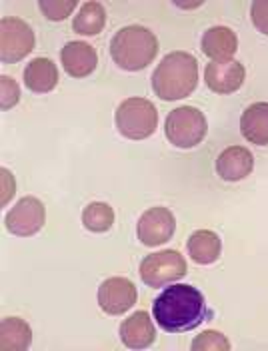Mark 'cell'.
I'll use <instances>...</instances> for the list:
<instances>
[{
  "label": "cell",
  "instance_id": "13",
  "mask_svg": "<svg viewBox=\"0 0 268 351\" xmlns=\"http://www.w3.org/2000/svg\"><path fill=\"white\" fill-rule=\"evenodd\" d=\"M60 62L72 78H85L96 70L98 54L87 43H68L60 52Z\"/></svg>",
  "mask_w": 268,
  "mask_h": 351
},
{
  "label": "cell",
  "instance_id": "2",
  "mask_svg": "<svg viewBox=\"0 0 268 351\" xmlns=\"http://www.w3.org/2000/svg\"><path fill=\"white\" fill-rule=\"evenodd\" d=\"M199 84V62L188 52L166 54L153 74V90L160 100H182Z\"/></svg>",
  "mask_w": 268,
  "mask_h": 351
},
{
  "label": "cell",
  "instance_id": "18",
  "mask_svg": "<svg viewBox=\"0 0 268 351\" xmlns=\"http://www.w3.org/2000/svg\"><path fill=\"white\" fill-rule=\"evenodd\" d=\"M188 256L199 265H210L221 258L223 241L210 230H199L188 238Z\"/></svg>",
  "mask_w": 268,
  "mask_h": 351
},
{
  "label": "cell",
  "instance_id": "4",
  "mask_svg": "<svg viewBox=\"0 0 268 351\" xmlns=\"http://www.w3.org/2000/svg\"><path fill=\"white\" fill-rule=\"evenodd\" d=\"M114 122L120 136L129 140H144L157 132L158 112L146 98H126L116 108Z\"/></svg>",
  "mask_w": 268,
  "mask_h": 351
},
{
  "label": "cell",
  "instance_id": "26",
  "mask_svg": "<svg viewBox=\"0 0 268 351\" xmlns=\"http://www.w3.org/2000/svg\"><path fill=\"white\" fill-rule=\"evenodd\" d=\"M0 174H2V206H6L10 202V197L16 194V182L8 168H2Z\"/></svg>",
  "mask_w": 268,
  "mask_h": 351
},
{
  "label": "cell",
  "instance_id": "21",
  "mask_svg": "<svg viewBox=\"0 0 268 351\" xmlns=\"http://www.w3.org/2000/svg\"><path fill=\"white\" fill-rule=\"evenodd\" d=\"M82 223L89 232L104 234L114 223V210L104 202H92L82 212Z\"/></svg>",
  "mask_w": 268,
  "mask_h": 351
},
{
  "label": "cell",
  "instance_id": "14",
  "mask_svg": "<svg viewBox=\"0 0 268 351\" xmlns=\"http://www.w3.org/2000/svg\"><path fill=\"white\" fill-rule=\"evenodd\" d=\"M254 170V158L245 146H230L216 158V174L226 182H241Z\"/></svg>",
  "mask_w": 268,
  "mask_h": 351
},
{
  "label": "cell",
  "instance_id": "25",
  "mask_svg": "<svg viewBox=\"0 0 268 351\" xmlns=\"http://www.w3.org/2000/svg\"><path fill=\"white\" fill-rule=\"evenodd\" d=\"M250 19L252 24L258 28V32L268 36V0H256L250 6Z\"/></svg>",
  "mask_w": 268,
  "mask_h": 351
},
{
  "label": "cell",
  "instance_id": "10",
  "mask_svg": "<svg viewBox=\"0 0 268 351\" xmlns=\"http://www.w3.org/2000/svg\"><path fill=\"white\" fill-rule=\"evenodd\" d=\"M136 304V287L126 278H109L98 287V306L109 315H122Z\"/></svg>",
  "mask_w": 268,
  "mask_h": 351
},
{
  "label": "cell",
  "instance_id": "5",
  "mask_svg": "<svg viewBox=\"0 0 268 351\" xmlns=\"http://www.w3.org/2000/svg\"><path fill=\"white\" fill-rule=\"evenodd\" d=\"M208 132V122L204 112L194 106H180L166 116L164 134L168 142L177 148L188 150L199 146Z\"/></svg>",
  "mask_w": 268,
  "mask_h": 351
},
{
  "label": "cell",
  "instance_id": "11",
  "mask_svg": "<svg viewBox=\"0 0 268 351\" xmlns=\"http://www.w3.org/2000/svg\"><path fill=\"white\" fill-rule=\"evenodd\" d=\"M245 66L238 60H212L204 70V82L216 94H232L245 82Z\"/></svg>",
  "mask_w": 268,
  "mask_h": 351
},
{
  "label": "cell",
  "instance_id": "17",
  "mask_svg": "<svg viewBox=\"0 0 268 351\" xmlns=\"http://www.w3.org/2000/svg\"><path fill=\"white\" fill-rule=\"evenodd\" d=\"M241 132L248 142L268 146V102H254L243 112Z\"/></svg>",
  "mask_w": 268,
  "mask_h": 351
},
{
  "label": "cell",
  "instance_id": "12",
  "mask_svg": "<svg viewBox=\"0 0 268 351\" xmlns=\"http://www.w3.org/2000/svg\"><path fill=\"white\" fill-rule=\"evenodd\" d=\"M157 339L155 322L146 311H136L120 326V341L131 350H146Z\"/></svg>",
  "mask_w": 268,
  "mask_h": 351
},
{
  "label": "cell",
  "instance_id": "15",
  "mask_svg": "<svg viewBox=\"0 0 268 351\" xmlns=\"http://www.w3.org/2000/svg\"><path fill=\"white\" fill-rule=\"evenodd\" d=\"M201 50L212 60H230V56L238 50L236 32L228 26H212L204 32Z\"/></svg>",
  "mask_w": 268,
  "mask_h": 351
},
{
  "label": "cell",
  "instance_id": "8",
  "mask_svg": "<svg viewBox=\"0 0 268 351\" xmlns=\"http://www.w3.org/2000/svg\"><path fill=\"white\" fill-rule=\"evenodd\" d=\"M46 221L45 204L34 196L23 197L8 214H6V230L14 236L28 238L43 230Z\"/></svg>",
  "mask_w": 268,
  "mask_h": 351
},
{
  "label": "cell",
  "instance_id": "9",
  "mask_svg": "<svg viewBox=\"0 0 268 351\" xmlns=\"http://www.w3.org/2000/svg\"><path fill=\"white\" fill-rule=\"evenodd\" d=\"M177 230V219L175 214L168 210V208H148L140 219H138V226H136V234H138V240L142 241L144 245L148 247H157L162 245L172 238Z\"/></svg>",
  "mask_w": 268,
  "mask_h": 351
},
{
  "label": "cell",
  "instance_id": "22",
  "mask_svg": "<svg viewBox=\"0 0 268 351\" xmlns=\"http://www.w3.org/2000/svg\"><path fill=\"white\" fill-rule=\"evenodd\" d=\"M190 348L194 351H228L230 350V341L226 339V335H223L221 331L206 329L204 333L194 337Z\"/></svg>",
  "mask_w": 268,
  "mask_h": 351
},
{
  "label": "cell",
  "instance_id": "3",
  "mask_svg": "<svg viewBox=\"0 0 268 351\" xmlns=\"http://www.w3.org/2000/svg\"><path fill=\"white\" fill-rule=\"evenodd\" d=\"M158 54V38L144 26L131 24L120 28L111 43V56L114 64L122 70L138 72L144 70Z\"/></svg>",
  "mask_w": 268,
  "mask_h": 351
},
{
  "label": "cell",
  "instance_id": "6",
  "mask_svg": "<svg viewBox=\"0 0 268 351\" xmlns=\"http://www.w3.org/2000/svg\"><path fill=\"white\" fill-rule=\"evenodd\" d=\"M186 276V260L177 250H162L140 262V278L148 287H164Z\"/></svg>",
  "mask_w": 268,
  "mask_h": 351
},
{
  "label": "cell",
  "instance_id": "20",
  "mask_svg": "<svg viewBox=\"0 0 268 351\" xmlns=\"http://www.w3.org/2000/svg\"><path fill=\"white\" fill-rule=\"evenodd\" d=\"M107 24V10L100 2H85L74 16L72 28L82 36H96Z\"/></svg>",
  "mask_w": 268,
  "mask_h": 351
},
{
  "label": "cell",
  "instance_id": "19",
  "mask_svg": "<svg viewBox=\"0 0 268 351\" xmlns=\"http://www.w3.org/2000/svg\"><path fill=\"white\" fill-rule=\"evenodd\" d=\"M32 343V329L21 317H4L0 324V348L4 351H24Z\"/></svg>",
  "mask_w": 268,
  "mask_h": 351
},
{
  "label": "cell",
  "instance_id": "23",
  "mask_svg": "<svg viewBox=\"0 0 268 351\" xmlns=\"http://www.w3.org/2000/svg\"><path fill=\"white\" fill-rule=\"evenodd\" d=\"M38 6L45 12V16L48 21L58 22L70 16V12L74 10L76 2L74 0H41Z\"/></svg>",
  "mask_w": 268,
  "mask_h": 351
},
{
  "label": "cell",
  "instance_id": "7",
  "mask_svg": "<svg viewBox=\"0 0 268 351\" xmlns=\"http://www.w3.org/2000/svg\"><path fill=\"white\" fill-rule=\"evenodd\" d=\"M34 50V32L28 22L16 16H4L0 22V58L6 64L23 60Z\"/></svg>",
  "mask_w": 268,
  "mask_h": 351
},
{
  "label": "cell",
  "instance_id": "1",
  "mask_svg": "<svg viewBox=\"0 0 268 351\" xmlns=\"http://www.w3.org/2000/svg\"><path fill=\"white\" fill-rule=\"evenodd\" d=\"M153 313L166 333H182L199 328L208 315V307L194 285L177 284L166 287L155 300Z\"/></svg>",
  "mask_w": 268,
  "mask_h": 351
},
{
  "label": "cell",
  "instance_id": "16",
  "mask_svg": "<svg viewBox=\"0 0 268 351\" xmlns=\"http://www.w3.org/2000/svg\"><path fill=\"white\" fill-rule=\"evenodd\" d=\"M24 84L34 94H46L58 84V68L50 58H34L24 68Z\"/></svg>",
  "mask_w": 268,
  "mask_h": 351
},
{
  "label": "cell",
  "instance_id": "24",
  "mask_svg": "<svg viewBox=\"0 0 268 351\" xmlns=\"http://www.w3.org/2000/svg\"><path fill=\"white\" fill-rule=\"evenodd\" d=\"M0 94H2V110H10L12 106L19 104L21 100V88L14 82V78L10 76H2L0 78Z\"/></svg>",
  "mask_w": 268,
  "mask_h": 351
}]
</instances>
